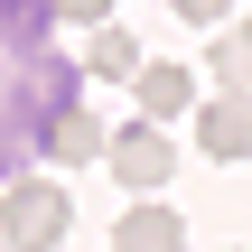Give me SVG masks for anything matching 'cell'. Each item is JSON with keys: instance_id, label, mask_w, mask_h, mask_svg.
Masks as SVG:
<instances>
[{"instance_id": "52a82bcc", "label": "cell", "mask_w": 252, "mask_h": 252, "mask_svg": "<svg viewBox=\"0 0 252 252\" xmlns=\"http://www.w3.org/2000/svg\"><path fill=\"white\" fill-rule=\"evenodd\" d=\"M103 150H112V131H103V122H94L84 103H75V112H65V122L47 131V159H56V168H94Z\"/></svg>"}, {"instance_id": "30bf717a", "label": "cell", "mask_w": 252, "mask_h": 252, "mask_svg": "<svg viewBox=\"0 0 252 252\" xmlns=\"http://www.w3.org/2000/svg\"><path fill=\"white\" fill-rule=\"evenodd\" d=\"M178 19H196V28H234V0H168Z\"/></svg>"}, {"instance_id": "277c9868", "label": "cell", "mask_w": 252, "mask_h": 252, "mask_svg": "<svg viewBox=\"0 0 252 252\" xmlns=\"http://www.w3.org/2000/svg\"><path fill=\"white\" fill-rule=\"evenodd\" d=\"M131 94H140V122H159V131H168L178 112H196V75H187V65H140Z\"/></svg>"}, {"instance_id": "8992f818", "label": "cell", "mask_w": 252, "mask_h": 252, "mask_svg": "<svg viewBox=\"0 0 252 252\" xmlns=\"http://www.w3.org/2000/svg\"><path fill=\"white\" fill-rule=\"evenodd\" d=\"M112 252H187V215L178 206H131L112 224Z\"/></svg>"}, {"instance_id": "7a4b0ae2", "label": "cell", "mask_w": 252, "mask_h": 252, "mask_svg": "<svg viewBox=\"0 0 252 252\" xmlns=\"http://www.w3.org/2000/svg\"><path fill=\"white\" fill-rule=\"evenodd\" d=\"M65 224H75L65 187H47V178H9V196H0V234H9V252H56Z\"/></svg>"}, {"instance_id": "9c48e42d", "label": "cell", "mask_w": 252, "mask_h": 252, "mask_svg": "<svg viewBox=\"0 0 252 252\" xmlns=\"http://www.w3.org/2000/svg\"><path fill=\"white\" fill-rule=\"evenodd\" d=\"M84 75H103V84H131L140 75V37L112 19V28H94V47H84Z\"/></svg>"}, {"instance_id": "6da1fadb", "label": "cell", "mask_w": 252, "mask_h": 252, "mask_svg": "<svg viewBox=\"0 0 252 252\" xmlns=\"http://www.w3.org/2000/svg\"><path fill=\"white\" fill-rule=\"evenodd\" d=\"M84 103V56H56V0H0V187Z\"/></svg>"}, {"instance_id": "ba28073f", "label": "cell", "mask_w": 252, "mask_h": 252, "mask_svg": "<svg viewBox=\"0 0 252 252\" xmlns=\"http://www.w3.org/2000/svg\"><path fill=\"white\" fill-rule=\"evenodd\" d=\"M215 84L234 94V103H252V19H234V28H215Z\"/></svg>"}, {"instance_id": "5b68a950", "label": "cell", "mask_w": 252, "mask_h": 252, "mask_svg": "<svg viewBox=\"0 0 252 252\" xmlns=\"http://www.w3.org/2000/svg\"><path fill=\"white\" fill-rule=\"evenodd\" d=\"M196 150H206V159H252V103L215 94V103L196 112Z\"/></svg>"}, {"instance_id": "3957f363", "label": "cell", "mask_w": 252, "mask_h": 252, "mask_svg": "<svg viewBox=\"0 0 252 252\" xmlns=\"http://www.w3.org/2000/svg\"><path fill=\"white\" fill-rule=\"evenodd\" d=\"M103 159H112V178H122L131 196H150V187L178 168V140H168L159 122H131V131H112V150H103Z\"/></svg>"}, {"instance_id": "8fae6325", "label": "cell", "mask_w": 252, "mask_h": 252, "mask_svg": "<svg viewBox=\"0 0 252 252\" xmlns=\"http://www.w3.org/2000/svg\"><path fill=\"white\" fill-rule=\"evenodd\" d=\"M56 19H75V28H112V0H56Z\"/></svg>"}]
</instances>
